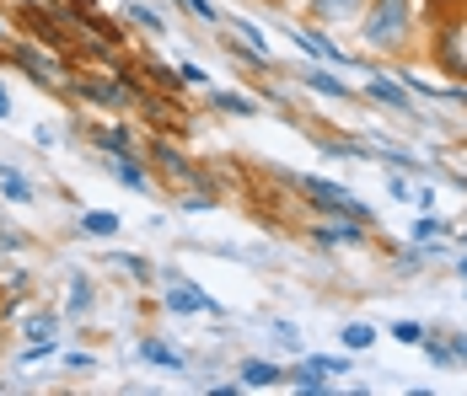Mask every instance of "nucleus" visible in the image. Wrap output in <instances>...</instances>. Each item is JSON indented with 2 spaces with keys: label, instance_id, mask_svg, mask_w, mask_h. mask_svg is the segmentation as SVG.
<instances>
[{
  "label": "nucleus",
  "instance_id": "nucleus-1",
  "mask_svg": "<svg viewBox=\"0 0 467 396\" xmlns=\"http://www.w3.org/2000/svg\"><path fill=\"white\" fill-rule=\"evenodd\" d=\"M360 48L376 59H414L424 48L420 38V0H366V11L355 16Z\"/></svg>",
  "mask_w": 467,
  "mask_h": 396
},
{
  "label": "nucleus",
  "instance_id": "nucleus-2",
  "mask_svg": "<svg viewBox=\"0 0 467 396\" xmlns=\"http://www.w3.org/2000/svg\"><path fill=\"white\" fill-rule=\"evenodd\" d=\"M0 65L22 70L33 86H48V91H65V81H70V59L59 48L38 44V38H11V44L0 48Z\"/></svg>",
  "mask_w": 467,
  "mask_h": 396
},
{
  "label": "nucleus",
  "instance_id": "nucleus-3",
  "mask_svg": "<svg viewBox=\"0 0 467 396\" xmlns=\"http://www.w3.org/2000/svg\"><path fill=\"white\" fill-rule=\"evenodd\" d=\"M420 54L430 59V65H435V70H441V76H451V81H467V11L430 22V38H424Z\"/></svg>",
  "mask_w": 467,
  "mask_h": 396
},
{
  "label": "nucleus",
  "instance_id": "nucleus-4",
  "mask_svg": "<svg viewBox=\"0 0 467 396\" xmlns=\"http://www.w3.org/2000/svg\"><path fill=\"white\" fill-rule=\"evenodd\" d=\"M371 230L376 225L344 220V215H323V220L306 225V241L323 247V252H355V247H371Z\"/></svg>",
  "mask_w": 467,
  "mask_h": 396
},
{
  "label": "nucleus",
  "instance_id": "nucleus-5",
  "mask_svg": "<svg viewBox=\"0 0 467 396\" xmlns=\"http://www.w3.org/2000/svg\"><path fill=\"white\" fill-rule=\"evenodd\" d=\"M135 113H140L145 124L156 134H188V107L178 96H167V91H140V102H135Z\"/></svg>",
  "mask_w": 467,
  "mask_h": 396
},
{
  "label": "nucleus",
  "instance_id": "nucleus-6",
  "mask_svg": "<svg viewBox=\"0 0 467 396\" xmlns=\"http://www.w3.org/2000/svg\"><path fill=\"white\" fill-rule=\"evenodd\" d=\"M360 96L376 102V107H387V113H398V118H414V91L403 86L398 76H387V70H371L366 86H360Z\"/></svg>",
  "mask_w": 467,
  "mask_h": 396
},
{
  "label": "nucleus",
  "instance_id": "nucleus-7",
  "mask_svg": "<svg viewBox=\"0 0 467 396\" xmlns=\"http://www.w3.org/2000/svg\"><path fill=\"white\" fill-rule=\"evenodd\" d=\"M161 306L172 310V316H221V306H215L199 284L178 279V273H167V284H161Z\"/></svg>",
  "mask_w": 467,
  "mask_h": 396
},
{
  "label": "nucleus",
  "instance_id": "nucleus-8",
  "mask_svg": "<svg viewBox=\"0 0 467 396\" xmlns=\"http://www.w3.org/2000/svg\"><path fill=\"white\" fill-rule=\"evenodd\" d=\"M290 44L301 48V54H312V59H323V65H333V70H349V65H355L344 48L327 38V27H317V22H296V27H290Z\"/></svg>",
  "mask_w": 467,
  "mask_h": 396
},
{
  "label": "nucleus",
  "instance_id": "nucleus-9",
  "mask_svg": "<svg viewBox=\"0 0 467 396\" xmlns=\"http://www.w3.org/2000/svg\"><path fill=\"white\" fill-rule=\"evenodd\" d=\"M296 81H301L306 91H317L323 102H344V107H349V102L360 96V91L349 86L344 76H333V65H323V59H312V65H301V76H296Z\"/></svg>",
  "mask_w": 467,
  "mask_h": 396
},
{
  "label": "nucleus",
  "instance_id": "nucleus-10",
  "mask_svg": "<svg viewBox=\"0 0 467 396\" xmlns=\"http://www.w3.org/2000/svg\"><path fill=\"white\" fill-rule=\"evenodd\" d=\"M87 139H92L102 156H135V150H140V134L130 129V118H113V124H92V129H87Z\"/></svg>",
  "mask_w": 467,
  "mask_h": 396
},
{
  "label": "nucleus",
  "instance_id": "nucleus-11",
  "mask_svg": "<svg viewBox=\"0 0 467 396\" xmlns=\"http://www.w3.org/2000/svg\"><path fill=\"white\" fill-rule=\"evenodd\" d=\"M360 11H366V0H306V22H317V27H355Z\"/></svg>",
  "mask_w": 467,
  "mask_h": 396
},
{
  "label": "nucleus",
  "instance_id": "nucleus-12",
  "mask_svg": "<svg viewBox=\"0 0 467 396\" xmlns=\"http://www.w3.org/2000/svg\"><path fill=\"white\" fill-rule=\"evenodd\" d=\"M204 102H210V113H221V118H258V96H247V91L204 86Z\"/></svg>",
  "mask_w": 467,
  "mask_h": 396
},
{
  "label": "nucleus",
  "instance_id": "nucleus-13",
  "mask_svg": "<svg viewBox=\"0 0 467 396\" xmlns=\"http://www.w3.org/2000/svg\"><path fill=\"white\" fill-rule=\"evenodd\" d=\"M59 327H65V316H59V310H48V306H33L22 321H16L22 343H48V338H65Z\"/></svg>",
  "mask_w": 467,
  "mask_h": 396
},
{
  "label": "nucleus",
  "instance_id": "nucleus-14",
  "mask_svg": "<svg viewBox=\"0 0 467 396\" xmlns=\"http://www.w3.org/2000/svg\"><path fill=\"white\" fill-rule=\"evenodd\" d=\"M236 381H242V391H269V386H285V364H275V359H242Z\"/></svg>",
  "mask_w": 467,
  "mask_h": 396
},
{
  "label": "nucleus",
  "instance_id": "nucleus-15",
  "mask_svg": "<svg viewBox=\"0 0 467 396\" xmlns=\"http://www.w3.org/2000/svg\"><path fill=\"white\" fill-rule=\"evenodd\" d=\"M108 172H113V182H124L135 193H150L156 188L150 182V167H145V150H135V156H108Z\"/></svg>",
  "mask_w": 467,
  "mask_h": 396
},
{
  "label": "nucleus",
  "instance_id": "nucleus-16",
  "mask_svg": "<svg viewBox=\"0 0 467 396\" xmlns=\"http://www.w3.org/2000/svg\"><path fill=\"white\" fill-rule=\"evenodd\" d=\"M119 22H124V27H140L145 38H167L161 11H156V5H145V0H124V5H119Z\"/></svg>",
  "mask_w": 467,
  "mask_h": 396
},
{
  "label": "nucleus",
  "instance_id": "nucleus-17",
  "mask_svg": "<svg viewBox=\"0 0 467 396\" xmlns=\"http://www.w3.org/2000/svg\"><path fill=\"white\" fill-rule=\"evenodd\" d=\"M135 70H140L145 81H150V91H167V96H183V76H178V65H161V59H130Z\"/></svg>",
  "mask_w": 467,
  "mask_h": 396
},
{
  "label": "nucleus",
  "instance_id": "nucleus-18",
  "mask_svg": "<svg viewBox=\"0 0 467 396\" xmlns=\"http://www.w3.org/2000/svg\"><path fill=\"white\" fill-rule=\"evenodd\" d=\"M323 375H327V370L317 364V359H301V364H290V370H285V386H290V391H306V396H327Z\"/></svg>",
  "mask_w": 467,
  "mask_h": 396
},
{
  "label": "nucleus",
  "instance_id": "nucleus-19",
  "mask_svg": "<svg viewBox=\"0 0 467 396\" xmlns=\"http://www.w3.org/2000/svg\"><path fill=\"white\" fill-rule=\"evenodd\" d=\"M145 359V364H156V370H172V375H183L188 370V359L172 343H161V338H140V349H135Z\"/></svg>",
  "mask_w": 467,
  "mask_h": 396
},
{
  "label": "nucleus",
  "instance_id": "nucleus-20",
  "mask_svg": "<svg viewBox=\"0 0 467 396\" xmlns=\"http://www.w3.org/2000/svg\"><path fill=\"white\" fill-rule=\"evenodd\" d=\"M92 310H97V284L87 279V273H76V279H70V300H65V316H76V321H81V316H92Z\"/></svg>",
  "mask_w": 467,
  "mask_h": 396
},
{
  "label": "nucleus",
  "instance_id": "nucleus-21",
  "mask_svg": "<svg viewBox=\"0 0 467 396\" xmlns=\"http://www.w3.org/2000/svg\"><path fill=\"white\" fill-rule=\"evenodd\" d=\"M420 349H424V359H430L435 370H457V364H462V359H457V343H451L446 332H424Z\"/></svg>",
  "mask_w": 467,
  "mask_h": 396
},
{
  "label": "nucleus",
  "instance_id": "nucleus-22",
  "mask_svg": "<svg viewBox=\"0 0 467 396\" xmlns=\"http://www.w3.org/2000/svg\"><path fill=\"white\" fill-rule=\"evenodd\" d=\"M119 230H124V220L113 209H87L81 215V236H92V241H113Z\"/></svg>",
  "mask_w": 467,
  "mask_h": 396
},
{
  "label": "nucleus",
  "instance_id": "nucleus-23",
  "mask_svg": "<svg viewBox=\"0 0 467 396\" xmlns=\"http://www.w3.org/2000/svg\"><path fill=\"white\" fill-rule=\"evenodd\" d=\"M0 198L5 204H33V182L16 172V167H5V161H0Z\"/></svg>",
  "mask_w": 467,
  "mask_h": 396
},
{
  "label": "nucleus",
  "instance_id": "nucleus-24",
  "mask_svg": "<svg viewBox=\"0 0 467 396\" xmlns=\"http://www.w3.org/2000/svg\"><path fill=\"white\" fill-rule=\"evenodd\" d=\"M338 343H344L349 353H366V349L376 343V327H371V321H344V332H338Z\"/></svg>",
  "mask_w": 467,
  "mask_h": 396
},
{
  "label": "nucleus",
  "instance_id": "nucleus-25",
  "mask_svg": "<svg viewBox=\"0 0 467 396\" xmlns=\"http://www.w3.org/2000/svg\"><path fill=\"white\" fill-rule=\"evenodd\" d=\"M451 225L441 220V215H430V209H420V220H414V230H409V241H420V247H430V241H441Z\"/></svg>",
  "mask_w": 467,
  "mask_h": 396
},
{
  "label": "nucleus",
  "instance_id": "nucleus-26",
  "mask_svg": "<svg viewBox=\"0 0 467 396\" xmlns=\"http://www.w3.org/2000/svg\"><path fill=\"white\" fill-rule=\"evenodd\" d=\"M387 332H392V343H403V349H420L430 327H424V321H414V316H403V321H392Z\"/></svg>",
  "mask_w": 467,
  "mask_h": 396
},
{
  "label": "nucleus",
  "instance_id": "nucleus-27",
  "mask_svg": "<svg viewBox=\"0 0 467 396\" xmlns=\"http://www.w3.org/2000/svg\"><path fill=\"white\" fill-rule=\"evenodd\" d=\"M226 27H236V38H242V44L253 48V54H264V59H269V38H264L247 16H226Z\"/></svg>",
  "mask_w": 467,
  "mask_h": 396
},
{
  "label": "nucleus",
  "instance_id": "nucleus-28",
  "mask_svg": "<svg viewBox=\"0 0 467 396\" xmlns=\"http://www.w3.org/2000/svg\"><path fill=\"white\" fill-rule=\"evenodd\" d=\"M376 156H381V161H392L398 172H420V161H414L403 145H387V139H376Z\"/></svg>",
  "mask_w": 467,
  "mask_h": 396
},
{
  "label": "nucleus",
  "instance_id": "nucleus-29",
  "mask_svg": "<svg viewBox=\"0 0 467 396\" xmlns=\"http://www.w3.org/2000/svg\"><path fill=\"white\" fill-rule=\"evenodd\" d=\"M457 11H467V0H420L424 22H441V16H457Z\"/></svg>",
  "mask_w": 467,
  "mask_h": 396
},
{
  "label": "nucleus",
  "instance_id": "nucleus-30",
  "mask_svg": "<svg viewBox=\"0 0 467 396\" xmlns=\"http://www.w3.org/2000/svg\"><path fill=\"white\" fill-rule=\"evenodd\" d=\"M183 5L199 16V22H210V27H226V11H221L215 0H183Z\"/></svg>",
  "mask_w": 467,
  "mask_h": 396
},
{
  "label": "nucleus",
  "instance_id": "nucleus-31",
  "mask_svg": "<svg viewBox=\"0 0 467 396\" xmlns=\"http://www.w3.org/2000/svg\"><path fill=\"white\" fill-rule=\"evenodd\" d=\"M312 359L323 364L327 375H355V359H349V349H344V353H312Z\"/></svg>",
  "mask_w": 467,
  "mask_h": 396
},
{
  "label": "nucleus",
  "instance_id": "nucleus-32",
  "mask_svg": "<svg viewBox=\"0 0 467 396\" xmlns=\"http://www.w3.org/2000/svg\"><path fill=\"white\" fill-rule=\"evenodd\" d=\"M59 353V338H48V343H27L22 349V364H44V359H54Z\"/></svg>",
  "mask_w": 467,
  "mask_h": 396
},
{
  "label": "nucleus",
  "instance_id": "nucleus-33",
  "mask_svg": "<svg viewBox=\"0 0 467 396\" xmlns=\"http://www.w3.org/2000/svg\"><path fill=\"white\" fill-rule=\"evenodd\" d=\"M108 263H113V268H124V273H135L140 284H145V279H150V263H145V258H124V252H113Z\"/></svg>",
  "mask_w": 467,
  "mask_h": 396
},
{
  "label": "nucleus",
  "instance_id": "nucleus-34",
  "mask_svg": "<svg viewBox=\"0 0 467 396\" xmlns=\"http://www.w3.org/2000/svg\"><path fill=\"white\" fill-rule=\"evenodd\" d=\"M178 76H183V86H210L204 65H193V59H178Z\"/></svg>",
  "mask_w": 467,
  "mask_h": 396
},
{
  "label": "nucleus",
  "instance_id": "nucleus-35",
  "mask_svg": "<svg viewBox=\"0 0 467 396\" xmlns=\"http://www.w3.org/2000/svg\"><path fill=\"white\" fill-rule=\"evenodd\" d=\"M22 247H27V236H22V230H11L5 215H0V252H22Z\"/></svg>",
  "mask_w": 467,
  "mask_h": 396
},
{
  "label": "nucleus",
  "instance_id": "nucleus-36",
  "mask_svg": "<svg viewBox=\"0 0 467 396\" xmlns=\"http://www.w3.org/2000/svg\"><path fill=\"white\" fill-rule=\"evenodd\" d=\"M387 193H392V198H414V188H409L403 177H387Z\"/></svg>",
  "mask_w": 467,
  "mask_h": 396
},
{
  "label": "nucleus",
  "instance_id": "nucleus-37",
  "mask_svg": "<svg viewBox=\"0 0 467 396\" xmlns=\"http://www.w3.org/2000/svg\"><path fill=\"white\" fill-rule=\"evenodd\" d=\"M65 364H70V370H97L92 353H65Z\"/></svg>",
  "mask_w": 467,
  "mask_h": 396
},
{
  "label": "nucleus",
  "instance_id": "nucleus-38",
  "mask_svg": "<svg viewBox=\"0 0 467 396\" xmlns=\"http://www.w3.org/2000/svg\"><path fill=\"white\" fill-rule=\"evenodd\" d=\"M11 5H16V11H54L59 0H11Z\"/></svg>",
  "mask_w": 467,
  "mask_h": 396
},
{
  "label": "nucleus",
  "instance_id": "nucleus-39",
  "mask_svg": "<svg viewBox=\"0 0 467 396\" xmlns=\"http://www.w3.org/2000/svg\"><path fill=\"white\" fill-rule=\"evenodd\" d=\"M11 38H16V22H11V16H5V11H0V48L11 44Z\"/></svg>",
  "mask_w": 467,
  "mask_h": 396
},
{
  "label": "nucleus",
  "instance_id": "nucleus-40",
  "mask_svg": "<svg viewBox=\"0 0 467 396\" xmlns=\"http://www.w3.org/2000/svg\"><path fill=\"white\" fill-rule=\"evenodd\" d=\"M0 118H11V91H5V81H0Z\"/></svg>",
  "mask_w": 467,
  "mask_h": 396
},
{
  "label": "nucleus",
  "instance_id": "nucleus-41",
  "mask_svg": "<svg viewBox=\"0 0 467 396\" xmlns=\"http://www.w3.org/2000/svg\"><path fill=\"white\" fill-rule=\"evenodd\" d=\"M451 343H457V359L467 364V332H451Z\"/></svg>",
  "mask_w": 467,
  "mask_h": 396
},
{
  "label": "nucleus",
  "instance_id": "nucleus-42",
  "mask_svg": "<svg viewBox=\"0 0 467 396\" xmlns=\"http://www.w3.org/2000/svg\"><path fill=\"white\" fill-rule=\"evenodd\" d=\"M457 273H462V279H467V252H462V258H457Z\"/></svg>",
  "mask_w": 467,
  "mask_h": 396
},
{
  "label": "nucleus",
  "instance_id": "nucleus-43",
  "mask_svg": "<svg viewBox=\"0 0 467 396\" xmlns=\"http://www.w3.org/2000/svg\"><path fill=\"white\" fill-rule=\"evenodd\" d=\"M462 247H467V225H462Z\"/></svg>",
  "mask_w": 467,
  "mask_h": 396
},
{
  "label": "nucleus",
  "instance_id": "nucleus-44",
  "mask_svg": "<svg viewBox=\"0 0 467 396\" xmlns=\"http://www.w3.org/2000/svg\"><path fill=\"white\" fill-rule=\"evenodd\" d=\"M0 316H5V310H0Z\"/></svg>",
  "mask_w": 467,
  "mask_h": 396
}]
</instances>
